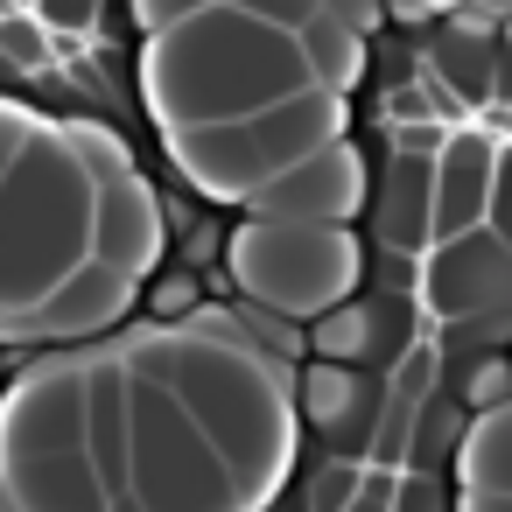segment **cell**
I'll list each match as a JSON object with an SVG mask.
<instances>
[{
	"mask_svg": "<svg viewBox=\"0 0 512 512\" xmlns=\"http://www.w3.org/2000/svg\"><path fill=\"white\" fill-rule=\"evenodd\" d=\"M295 421L309 449L323 456H344V463H365L372 449V428H379V407H386V372H365V365H330V358H302L295 372Z\"/></svg>",
	"mask_w": 512,
	"mask_h": 512,
	"instance_id": "obj_9",
	"label": "cell"
},
{
	"mask_svg": "<svg viewBox=\"0 0 512 512\" xmlns=\"http://www.w3.org/2000/svg\"><path fill=\"white\" fill-rule=\"evenodd\" d=\"M239 15H253V22H267V29H302L309 15H323V0H232Z\"/></svg>",
	"mask_w": 512,
	"mask_h": 512,
	"instance_id": "obj_13",
	"label": "cell"
},
{
	"mask_svg": "<svg viewBox=\"0 0 512 512\" xmlns=\"http://www.w3.org/2000/svg\"><path fill=\"white\" fill-rule=\"evenodd\" d=\"M421 78H435L456 113H505V15H470V0L456 15L407 22Z\"/></svg>",
	"mask_w": 512,
	"mask_h": 512,
	"instance_id": "obj_7",
	"label": "cell"
},
{
	"mask_svg": "<svg viewBox=\"0 0 512 512\" xmlns=\"http://www.w3.org/2000/svg\"><path fill=\"white\" fill-rule=\"evenodd\" d=\"M29 127H36V120H29L22 106H0V176H8V162H15V148L29 141Z\"/></svg>",
	"mask_w": 512,
	"mask_h": 512,
	"instance_id": "obj_16",
	"label": "cell"
},
{
	"mask_svg": "<svg viewBox=\"0 0 512 512\" xmlns=\"http://www.w3.org/2000/svg\"><path fill=\"white\" fill-rule=\"evenodd\" d=\"M358 239V232H351ZM358 267L365 281H351L337 302H323L302 330V351L309 358H330V365H365V372H393L428 330H421V302H414V260L400 253H379L358 239Z\"/></svg>",
	"mask_w": 512,
	"mask_h": 512,
	"instance_id": "obj_6",
	"label": "cell"
},
{
	"mask_svg": "<svg viewBox=\"0 0 512 512\" xmlns=\"http://www.w3.org/2000/svg\"><path fill=\"white\" fill-rule=\"evenodd\" d=\"M344 134V99L309 85V92H288L260 113H239V120H211V127H190L176 141V162H183V183L197 190H253L281 169H295L302 155L330 148Z\"/></svg>",
	"mask_w": 512,
	"mask_h": 512,
	"instance_id": "obj_5",
	"label": "cell"
},
{
	"mask_svg": "<svg viewBox=\"0 0 512 512\" xmlns=\"http://www.w3.org/2000/svg\"><path fill=\"white\" fill-rule=\"evenodd\" d=\"M358 197H365V169H358V155H344L330 141V148L302 155L295 169L253 183L246 211L253 218H281V225H344L358 211Z\"/></svg>",
	"mask_w": 512,
	"mask_h": 512,
	"instance_id": "obj_11",
	"label": "cell"
},
{
	"mask_svg": "<svg viewBox=\"0 0 512 512\" xmlns=\"http://www.w3.org/2000/svg\"><path fill=\"white\" fill-rule=\"evenodd\" d=\"M134 372H148L176 393V407L204 428V442L225 456V470L246 484V498L281 477V456L295 449V435L253 358H232L218 344H162V351L134 358Z\"/></svg>",
	"mask_w": 512,
	"mask_h": 512,
	"instance_id": "obj_3",
	"label": "cell"
},
{
	"mask_svg": "<svg viewBox=\"0 0 512 512\" xmlns=\"http://www.w3.org/2000/svg\"><path fill=\"white\" fill-rule=\"evenodd\" d=\"M85 176H92V260H106V267H120L127 281H141L155 260H162V211H155V190L141 183V169L134 162H120V169H92L85 162Z\"/></svg>",
	"mask_w": 512,
	"mask_h": 512,
	"instance_id": "obj_10",
	"label": "cell"
},
{
	"mask_svg": "<svg viewBox=\"0 0 512 512\" xmlns=\"http://www.w3.org/2000/svg\"><path fill=\"white\" fill-rule=\"evenodd\" d=\"M92 246V176L57 127H29L0 176V316L50 295Z\"/></svg>",
	"mask_w": 512,
	"mask_h": 512,
	"instance_id": "obj_2",
	"label": "cell"
},
{
	"mask_svg": "<svg viewBox=\"0 0 512 512\" xmlns=\"http://www.w3.org/2000/svg\"><path fill=\"white\" fill-rule=\"evenodd\" d=\"M134 316V281L120 274V267H106V260H78L50 295H36L22 316H8V323H22V330H36L43 344H64V337H99V330H113V323H127Z\"/></svg>",
	"mask_w": 512,
	"mask_h": 512,
	"instance_id": "obj_12",
	"label": "cell"
},
{
	"mask_svg": "<svg viewBox=\"0 0 512 512\" xmlns=\"http://www.w3.org/2000/svg\"><path fill=\"white\" fill-rule=\"evenodd\" d=\"M337 512H393V470H372V463H365L358 491H351Z\"/></svg>",
	"mask_w": 512,
	"mask_h": 512,
	"instance_id": "obj_15",
	"label": "cell"
},
{
	"mask_svg": "<svg viewBox=\"0 0 512 512\" xmlns=\"http://www.w3.org/2000/svg\"><path fill=\"white\" fill-rule=\"evenodd\" d=\"M435 8H449V0H435Z\"/></svg>",
	"mask_w": 512,
	"mask_h": 512,
	"instance_id": "obj_17",
	"label": "cell"
},
{
	"mask_svg": "<svg viewBox=\"0 0 512 512\" xmlns=\"http://www.w3.org/2000/svg\"><path fill=\"white\" fill-rule=\"evenodd\" d=\"M127 491L141 512H239L246 484L176 407V393L127 365Z\"/></svg>",
	"mask_w": 512,
	"mask_h": 512,
	"instance_id": "obj_4",
	"label": "cell"
},
{
	"mask_svg": "<svg viewBox=\"0 0 512 512\" xmlns=\"http://www.w3.org/2000/svg\"><path fill=\"white\" fill-rule=\"evenodd\" d=\"M505 274H512L505 225H463V232L428 239V246L414 253V302H421L435 323L498 316V309H505Z\"/></svg>",
	"mask_w": 512,
	"mask_h": 512,
	"instance_id": "obj_8",
	"label": "cell"
},
{
	"mask_svg": "<svg viewBox=\"0 0 512 512\" xmlns=\"http://www.w3.org/2000/svg\"><path fill=\"white\" fill-rule=\"evenodd\" d=\"M134 8V22H141V36H162V29H176V22H190L197 8H211V0H127Z\"/></svg>",
	"mask_w": 512,
	"mask_h": 512,
	"instance_id": "obj_14",
	"label": "cell"
},
{
	"mask_svg": "<svg viewBox=\"0 0 512 512\" xmlns=\"http://www.w3.org/2000/svg\"><path fill=\"white\" fill-rule=\"evenodd\" d=\"M141 50H148L141 99L155 106V120H183V127L239 120V113H260V106L316 85L302 64V43L288 29L239 15L232 0H211L190 22L148 36Z\"/></svg>",
	"mask_w": 512,
	"mask_h": 512,
	"instance_id": "obj_1",
	"label": "cell"
}]
</instances>
